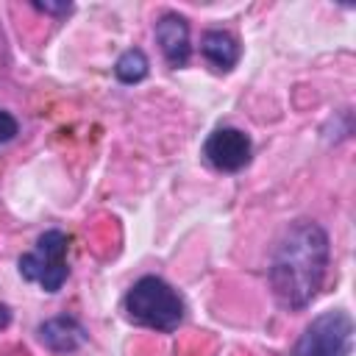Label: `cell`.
Segmentation results:
<instances>
[{
    "label": "cell",
    "mask_w": 356,
    "mask_h": 356,
    "mask_svg": "<svg viewBox=\"0 0 356 356\" xmlns=\"http://www.w3.org/2000/svg\"><path fill=\"white\" fill-rule=\"evenodd\" d=\"M328 270V234L314 220H295L270 261V286L284 309H306Z\"/></svg>",
    "instance_id": "6da1fadb"
},
{
    "label": "cell",
    "mask_w": 356,
    "mask_h": 356,
    "mask_svg": "<svg viewBox=\"0 0 356 356\" xmlns=\"http://www.w3.org/2000/svg\"><path fill=\"white\" fill-rule=\"evenodd\" d=\"M122 306H125L128 320H134L136 325H145V328H156V331H175L184 320L181 295L159 275L139 278L128 289Z\"/></svg>",
    "instance_id": "7a4b0ae2"
},
{
    "label": "cell",
    "mask_w": 356,
    "mask_h": 356,
    "mask_svg": "<svg viewBox=\"0 0 356 356\" xmlns=\"http://www.w3.org/2000/svg\"><path fill=\"white\" fill-rule=\"evenodd\" d=\"M67 234L64 231H44L36 239V248L19 256V273L25 281L39 284L44 292H58L70 275L67 267Z\"/></svg>",
    "instance_id": "3957f363"
},
{
    "label": "cell",
    "mask_w": 356,
    "mask_h": 356,
    "mask_svg": "<svg viewBox=\"0 0 356 356\" xmlns=\"http://www.w3.org/2000/svg\"><path fill=\"white\" fill-rule=\"evenodd\" d=\"M353 320L342 309L317 314L300 334L292 356H350Z\"/></svg>",
    "instance_id": "277c9868"
},
{
    "label": "cell",
    "mask_w": 356,
    "mask_h": 356,
    "mask_svg": "<svg viewBox=\"0 0 356 356\" xmlns=\"http://www.w3.org/2000/svg\"><path fill=\"white\" fill-rule=\"evenodd\" d=\"M250 136L239 128H217L203 142V159L220 172H239L250 164Z\"/></svg>",
    "instance_id": "5b68a950"
},
{
    "label": "cell",
    "mask_w": 356,
    "mask_h": 356,
    "mask_svg": "<svg viewBox=\"0 0 356 356\" xmlns=\"http://www.w3.org/2000/svg\"><path fill=\"white\" fill-rule=\"evenodd\" d=\"M156 42L170 67H186V61L192 56V44H189V25L184 17L164 14L156 22Z\"/></svg>",
    "instance_id": "8992f818"
},
{
    "label": "cell",
    "mask_w": 356,
    "mask_h": 356,
    "mask_svg": "<svg viewBox=\"0 0 356 356\" xmlns=\"http://www.w3.org/2000/svg\"><path fill=\"white\" fill-rule=\"evenodd\" d=\"M36 334H39L42 345H47L56 353H72L86 342V328L75 317H67V314L42 323Z\"/></svg>",
    "instance_id": "52a82bcc"
},
{
    "label": "cell",
    "mask_w": 356,
    "mask_h": 356,
    "mask_svg": "<svg viewBox=\"0 0 356 356\" xmlns=\"http://www.w3.org/2000/svg\"><path fill=\"white\" fill-rule=\"evenodd\" d=\"M200 50H203L206 61L214 70H220V72L234 70L236 61H239V56H242L239 42L228 31H206L203 33V42H200Z\"/></svg>",
    "instance_id": "ba28073f"
},
{
    "label": "cell",
    "mask_w": 356,
    "mask_h": 356,
    "mask_svg": "<svg viewBox=\"0 0 356 356\" xmlns=\"http://www.w3.org/2000/svg\"><path fill=\"white\" fill-rule=\"evenodd\" d=\"M147 70H150L147 56H145L139 47L125 50V53L117 58V64H114V75H117L122 83H139L142 78H147Z\"/></svg>",
    "instance_id": "9c48e42d"
},
{
    "label": "cell",
    "mask_w": 356,
    "mask_h": 356,
    "mask_svg": "<svg viewBox=\"0 0 356 356\" xmlns=\"http://www.w3.org/2000/svg\"><path fill=\"white\" fill-rule=\"evenodd\" d=\"M17 134H19V125H17V120H14L8 111H3V108H0V145L11 142Z\"/></svg>",
    "instance_id": "30bf717a"
},
{
    "label": "cell",
    "mask_w": 356,
    "mask_h": 356,
    "mask_svg": "<svg viewBox=\"0 0 356 356\" xmlns=\"http://www.w3.org/2000/svg\"><path fill=\"white\" fill-rule=\"evenodd\" d=\"M39 11H47V14H70L72 11V6L70 3H58V6H53V3H33Z\"/></svg>",
    "instance_id": "8fae6325"
},
{
    "label": "cell",
    "mask_w": 356,
    "mask_h": 356,
    "mask_svg": "<svg viewBox=\"0 0 356 356\" xmlns=\"http://www.w3.org/2000/svg\"><path fill=\"white\" fill-rule=\"evenodd\" d=\"M8 323H11V312H8L6 303H0V328H6Z\"/></svg>",
    "instance_id": "7c38bea8"
}]
</instances>
